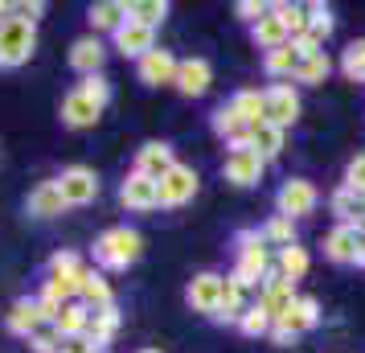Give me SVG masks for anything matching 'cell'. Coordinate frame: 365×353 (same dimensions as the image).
I'll list each match as a JSON object with an SVG mask.
<instances>
[{
	"label": "cell",
	"mask_w": 365,
	"mask_h": 353,
	"mask_svg": "<svg viewBox=\"0 0 365 353\" xmlns=\"http://www.w3.org/2000/svg\"><path fill=\"white\" fill-rule=\"evenodd\" d=\"M238 263H234V284L242 287H263V280L271 275V255H267V238L263 230H238Z\"/></svg>",
	"instance_id": "1"
},
{
	"label": "cell",
	"mask_w": 365,
	"mask_h": 353,
	"mask_svg": "<svg viewBox=\"0 0 365 353\" xmlns=\"http://www.w3.org/2000/svg\"><path fill=\"white\" fill-rule=\"evenodd\" d=\"M140 251H144V238H140V230H132V226H111V230H103V235L95 238V263H99L103 271L132 267L135 259H140Z\"/></svg>",
	"instance_id": "2"
},
{
	"label": "cell",
	"mask_w": 365,
	"mask_h": 353,
	"mask_svg": "<svg viewBox=\"0 0 365 353\" xmlns=\"http://www.w3.org/2000/svg\"><path fill=\"white\" fill-rule=\"evenodd\" d=\"M37 50V29L34 21L17 17L13 9H9V17L0 21V70H17L25 66Z\"/></svg>",
	"instance_id": "3"
},
{
	"label": "cell",
	"mask_w": 365,
	"mask_h": 353,
	"mask_svg": "<svg viewBox=\"0 0 365 353\" xmlns=\"http://www.w3.org/2000/svg\"><path fill=\"white\" fill-rule=\"evenodd\" d=\"M316 324H320V304H316L312 296H299V300L271 324V341H275V345H292L299 333H308Z\"/></svg>",
	"instance_id": "4"
},
{
	"label": "cell",
	"mask_w": 365,
	"mask_h": 353,
	"mask_svg": "<svg viewBox=\"0 0 365 353\" xmlns=\"http://www.w3.org/2000/svg\"><path fill=\"white\" fill-rule=\"evenodd\" d=\"M299 119V95L292 83H275L263 91V123H275V128H292Z\"/></svg>",
	"instance_id": "5"
},
{
	"label": "cell",
	"mask_w": 365,
	"mask_h": 353,
	"mask_svg": "<svg viewBox=\"0 0 365 353\" xmlns=\"http://www.w3.org/2000/svg\"><path fill=\"white\" fill-rule=\"evenodd\" d=\"M222 296H226V275H217V271H201L189 280L185 287V300L193 312H205V317H214L217 308H222Z\"/></svg>",
	"instance_id": "6"
},
{
	"label": "cell",
	"mask_w": 365,
	"mask_h": 353,
	"mask_svg": "<svg viewBox=\"0 0 365 353\" xmlns=\"http://www.w3.org/2000/svg\"><path fill=\"white\" fill-rule=\"evenodd\" d=\"M316 202H320V193H316L312 181H304V177H287L279 185V193H275V205H279L283 218H304V214H312Z\"/></svg>",
	"instance_id": "7"
},
{
	"label": "cell",
	"mask_w": 365,
	"mask_h": 353,
	"mask_svg": "<svg viewBox=\"0 0 365 353\" xmlns=\"http://www.w3.org/2000/svg\"><path fill=\"white\" fill-rule=\"evenodd\" d=\"M53 181H58V189H62L66 205H91L95 198H99V177H95V168H86V165L62 168Z\"/></svg>",
	"instance_id": "8"
},
{
	"label": "cell",
	"mask_w": 365,
	"mask_h": 353,
	"mask_svg": "<svg viewBox=\"0 0 365 353\" xmlns=\"http://www.w3.org/2000/svg\"><path fill=\"white\" fill-rule=\"evenodd\" d=\"M193 193H197V173H193V165H181V160H177V165L160 177V205H165V210H177V205L193 202Z\"/></svg>",
	"instance_id": "9"
},
{
	"label": "cell",
	"mask_w": 365,
	"mask_h": 353,
	"mask_svg": "<svg viewBox=\"0 0 365 353\" xmlns=\"http://www.w3.org/2000/svg\"><path fill=\"white\" fill-rule=\"evenodd\" d=\"M263 168H267V160L255 148H230V152H226L222 173H226V181H230V185L247 189V185H259V181H263Z\"/></svg>",
	"instance_id": "10"
},
{
	"label": "cell",
	"mask_w": 365,
	"mask_h": 353,
	"mask_svg": "<svg viewBox=\"0 0 365 353\" xmlns=\"http://www.w3.org/2000/svg\"><path fill=\"white\" fill-rule=\"evenodd\" d=\"M119 202L128 205V210H135V214H144V210H156L160 205V181H152V177H144V173H128L123 177V185H119Z\"/></svg>",
	"instance_id": "11"
},
{
	"label": "cell",
	"mask_w": 365,
	"mask_h": 353,
	"mask_svg": "<svg viewBox=\"0 0 365 353\" xmlns=\"http://www.w3.org/2000/svg\"><path fill=\"white\" fill-rule=\"evenodd\" d=\"M177 66H181V58H173L168 50L156 46L135 62V78L144 86H165V83H177Z\"/></svg>",
	"instance_id": "12"
},
{
	"label": "cell",
	"mask_w": 365,
	"mask_h": 353,
	"mask_svg": "<svg viewBox=\"0 0 365 353\" xmlns=\"http://www.w3.org/2000/svg\"><path fill=\"white\" fill-rule=\"evenodd\" d=\"M58 111H62V123H66V128H95L99 116H103V107L91 99V95H83L78 86L62 95V107H58Z\"/></svg>",
	"instance_id": "13"
},
{
	"label": "cell",
	"mask_w": 365,
	"mask_h": 353,
	"mask_svg": "<svg viewBox=\"0 0 365 353\" xmlns=\"http://www.w3.org/2000/svg\"><path fill=\"white\" fill-rule=\"evenodd\" d=\"M296 300H299V296H296V284H292V280H283L279 271L271 267V275H267L263 287H259V304H263L267 312H271V317L279 320V317H283V312H287V308H292Z\"/></svg>",
	"instance_id": "14"
},
{
	"label": "cell",
	"mask_w": 365,
	"mask_h": 353,
	"mask_svg": "<svg viewBox=\"0 0 365 353\" xmlns=\"http://www.w3.org/2000/svg\"><path fill=\"white\" fill-rule=\"evenodd\" d=\"M115 50L123 53V58H144L148 50H156V29H148V25H140V21H123L119 25V34H115Z\"/></svg>",
	"instance_id": "15"
},
{
	"label": "cell",
	"mask_w": 365,
	"mask_h": 353,
	"mask_svg": "<svg viewBox=\"0 0 365 353\" xmlns=\"http://www.w3.org/2000/svg\"><path fill=\"white\" fill-rule=\"evenodd\" d=\"M210 83H214V70H210L205 58H181V66H177V83H173L181 95L197 99V95L210 91Z\"/></svg>",
	"instance_id": "16"
},
{
	"label": "cell",
	"mask_w": 365,
	"mask_h": 353,
	"mask_svg": "<svg viewBox=\"0 0 365 353\" xmlns=\"http://www.w3.org/2000/svg\"><path fill=\"white\" fill-rule=\"evenodd\" d=\"M173 165H177V156H173V144H165V140H148L135 152V173H144L152 181H160Z\"/></svg>",
	"instance_id": "17"
},
{
	"label": "cell",
	"mask_w": 365,
	"mask_h": 353,
	"mask_svg": "<svg viewBox=\"0 0 365 353\" xmlns=\"http://www.w3.org/2000/svg\"><path fill=\"white\" fill-rule=\"evenodd\" d=\"M41 324H46V320H41L37 296H34V300H29V296H21V300H13V308H9V317H4V329H9L13 337H25V341H29V337H34L37 329H41Z\"/></svg>",
	"instance_id": "18"
},
{
	"label": "cell",
	"mask_w": 365,
	"mask_h": 353,
	"mask_svg": "<svg viewBox=\"0 0 365 353\" xmlns=\"http://www.w3.org/2000/svg\"><path fill=\"white\" fill-rule=\"evenodd\" d=\"M62 210H66V198H62L58 181H41L25 198V214H34V218H58Z\"/></svg>",
	"instance_id": "19"
},
{
	"label": "cell",
	"mask_w": 365,
	"mask_h": 353,
	"mask_svg": "<svg viewBox=\"0 0 365 353\" xmlns=\"http://www.w3.org/2000/svg\"><path fill=\"white\" fill-rule=\"evenodd\" d=\"M361 226H332L324 238V255L332 263H357V247H361Z\"/></svg>",
	"instance_id": "20"
},
{
	"label": "cell",
	"mask_w": 365,
	"mask_h": 353,
	"mask_svg": "<svg viewBox=\"0 0 365 353\" xmlns=\"http://www.w3.org/2000/svg\"><path fill=\"white\" fill-rule=\"evenodd\" d=\"M103 58H107V46H103L99 37H78L74 46H70V66L78 70V74H103Z\"/></svg>",
	"instance_id": "21"
},
{
	"label": "cell",
	"mask_w": 365,
	"mask_h": 353,
	"mask_svg": "<svg viewBox=\"0 0 365 353\" xmlns=\"http://www.w3.org/2000/svg\"><path fill=\"white\" fill-rule=\"evenodd\" d=\"M119 333V308L115 304H107V308H91V324H86V341L95 345V349H107Z\"/></svg>",
	"instance_id": "22"
},
{
	"label": "cell",
	"mask_w": 365,
	"mask_h": 353,
	"mask_svg": "<svg viewBox=\"0 0 365 353\" xmlns=\"http://www.w3.org/2000/svg\"><path fill=\"white\" fill-rule=\"evenodd\" d=\"M214 132L222 135L230 148H250V123L238 119V111H234L230 103H222L214 111Z\"/></svg>",
	"instance_id": "23"
},
{
	"label": "cell",
	"mask_w": 365,
	"mask_h": 353,
	"mask_svg": "<svg viewBox=\"0 0 365 353\" xmlns=\"http://www.w3.org/2000/svg\"><path fill=\"white\" fill-rule=\"evenodd\" d=\"M86 21H91L95 37H99V34H111V37H115L119 25L128 21V4H123V0H99V4H91Z\"/></svg>",
	"instance_id": "24"
},
{
	"label": "cell",
	"mask_w": 365,
	"mask_h": 353,
	"mask_svg": "<svg viewBox=\"0 0 365 353\" xmlns=\"http://www.w3.org/2000/svg\"><path fill=\"white\" fill-rule=\"evenodd\" d=\"M83 275L86 271H50V280L41 287V296L53 304H70L78 300V292H83Z\"/></svg>",
	"instance_id": "25"
},
{
	"label": "cell",
	"mask_w": 365,
	"mask_h": 353,
	"mask_svg": "<svg viewBox=\"0 0 365 353\" xmlns=\"http://www.w3.org/2000/svg\"><path fill=\"white\" fill-rule=\"evenodd\" d=\"M86 324H91V308H86L83 300H70L58 308V317H53V329H58V337L62 341H70V337H83Z\"/></svg>",
	"instance_id": "26"
},
{
	"label": "cell",
	"mask_w": 365,
	"mask_h": 353,
	"mask_svg": "<svg viewBox=\"0 0 365 353\" xmlns=\"http://www.w3.org/2000/svg\"><path fill=\"white\" fill-rule=\"evenodd\" d=\"M299 62H304V50H299L296 41H287V46H279V50H271L263 58V70L271 74V78H296Z\"/></svg>",
	"instance_id": "27"
},
{
	"label": "cell",
	"mask_w": 365,
	"mask_h": 353,
	"mask_svg": "<svg viewBox=\"0 0 365 353\" xmlns=\"http://www.w3.org/2000/svg\"><path fill=\"white\" fill-rule=\"evenodd\" d=\"M250 34H255V46H259V50H279V46H287V41H292V34H287V25H283L279 17H275V9H271V13H267L263 21H259V25H250Z\"/></svg>",
	"instance_id": "28"
},
{
	"label": "cell",
	"mask_w": 365,
	"mask_h": 353,
	"mask_svg": "<svg viewBox=\"0 0 365 353\" xmlns=\"http://www.w3.org/2000/svg\"><path fill=\"white\" fill-rule=\"evenodd\" d=\"M329 205H332V214L341 218V226H361V214H365V202H361V193H353V189H336L329 198Z\"/></svg>",
	"instance_id": "29"
},
{
	"label": "cell",
	"mask_w": 365,
	"mask_h": 353,
	"mask_svg": "<svg viewBox=\"0 0 365 353\" xmlns=\"http://www.w3.org/2000/svg\"><path fill=\"white\" fill-rule=\"evenodd\" d=\"M78 300H83L86 308H107V304H115V296H111V284L103 280V271L86 267V275H83V292H78Z\"/></svg>",
	"instance_id": "30"
},
{
	"label": "cell",
	"mask_w": 365,
	"mask_h": 353,
	"mask_svg": "<svg viewBox=\"0 0 365 353\" xmlns=\"http://www.w3.org/2000/svg\"><path fill=\"white\" fill-rule=\"evenodd\" d=\"M250 148L259 152L263 160H275L283 152V128H275V123H255L250 128Z\"/></svg>",
	"instance_id": "31"
},
{
	"label": "cell",
	"mask_w": 365,
	"mask_h": 353,
	"mask_svg": "<svg viewBox=\"0 0 365 353\" xmlns=\"http://www.w3.org/2000/svg\"><path fill=\"white\" fill-rule=\"evenodd\" d=\"M308 263H312V259H308V251H304L299 242L296 247H283V251L275 255V271H279L283 280H292V284L308 275Z\"/></svg>",
	"instance_id": "32"
},
{
	"label": "cell",
	"mask_w": 365,
	"mask_h": 353,
	"mask_svg": "<svg viewBox=\"0 0 365 353\" xmlns=\"http://www.w3.org/2000/svg\"><path fill=\"white\" fill-rule=\"evenodd\" d=\"M250 304H247V292L234 284L230 275H226V296H222V308L214 312V320H226V324H238L242 320V312H247Z\"/></svg>",
	"instance_id": "33"
},
{
	"label": "cell",
	"mask_w": 365,
	"mask_h": 353,
	"mask_svg": "<svg viewBox=\"0 0 365 353\" xmlns=\"http://www.w3.org/2000/svg\"><path fill=\"white\" fill-rule=\"evenodd\" d=\"M329 70H332V58H329L324 50L304 53V62H299V70H296V78H292V83H308V86H316V83H324V78H329Z\"/></svg>",
	"instance_id": "34"
},
{
	"label": "cell",
	"mask_w": 365,
	"mask_h": 353,
	"mask_svg": "<svg viewBox=\"0 0 365 353\" xmlns=\"http://www.w3.org/2000/svg\"><path fill=\"white\" fill-rule=\"evenodd\" d=\"M275 9V17L287 25V34H292V41H299V37H308V4H271Z\"/></svg>",
	"instance_id": "35"
},
{
	"label": "cell",
	"mask_w": 365,
	"mask_h": 353,
	"mask_svg": "<svg viewBox=\"0 0 365 353\" xmlns=\"http://www.w3.org/2000/svg\"><path fill=\"white\" fill-rule=\"evenodd\" d=\"M230 107L238 111L242 123H250V128L263 123V91H238V95L230 99Z\"/></svg>",
	"instance_id": "36"
},
{
	"label": "cell",
	"mask_w": 365,
	"mask_h": 353,
	"mask_svg": "<svg viewBox=\"0 0 365 353\" xmlns=\"http://www.w3.org/2000/svg\"><path fill=\"white\" fill-rule=\"evenodd\" d=\"M332 9L329 4H308V41H316V46H324L332 34Z\"/></svg>",
	"instance_id": "37"
},
{
	"label": "cell",
	"mask_w": 365,
	"mask_h": 353,
	"mask_svg": "<svg viewBox=\"0 0 365 353\" xmlns=\"http://www.w3.org/2000/svg\"><path fill=\"white\" fill-rule=\"evenodd\" d=\"M271 324H275V317H271L259 300L250 304L247 312H242V320H238V329H242L247 337H271Z\"/></svg>",
	"instance_id": "38"
},
{
	"label": "cell",
	"mask_w": 365,
	"mask_h": 353,
	"mask_svg": "<svg viewBox=\"0 0 365 353\" xmlns=\"http://www.w3.org/2000/svg\"><path fill=\"white\" fill-rule=\"evenodd\" d=\"M128 17L140 21V25H148V29H156V25L168 17V4L165 0H132V4H128Z\"/></svg>",
	"instance_id": "39"
},
{
	"label": "cell",
	"mask_w": 365,
	"mask_h": 353,
	"mask_svg": "<svg viewBox=\"0 0 365 353\" xmlns=\"http://www.w3.org/2000/svg\"><path fill=\"white\" fill-rule=\"evenodd\" d=\"M263 238H267V247H296V222L292 218H283V214H275V218L263 226Z\"/></svg>",
	"instance_id": "40"
},
{
	"label": "cell",
	"mask_w": 365,
	"mask_h": 353,
	"mask_svg": "<svg viewBox=\"0 0 365 353\" xmlns=\"http://www.w3.org/2000/svg\"><path fill=\"white\" fill-rule=\"evenodd\" d=\"M341 70H345L349 78L365 83V37H361V41H353V46L345 50V58H341Z\"/></svg>",
	"instance_id": "41"
},
{
	"label": "cell",
	"mask_w": 365,
	"mask_h": 353,
	"mask_svg": "<svg viewBox=\"0 0 365 353\" xmlns=\"http://www.w3.org/2000/svg\"><path fill=\"white\" fill-rule=\"evenodd\" d=\"M29 349H34V353H58V349H62V337H58V329H53V324H41V329L29 337Z\"/></svg>",
	"instance_id": "42"
},
{
	"label": "cell",
	"mask_w": 365,
	"mask_h": 353,
	"mask_svg": "<svg viewBox=\"0 0 365 353\" xmlns=\"http://www.w3.org/2000/svg\"><path fill=\"white\" fill-rule=\"evenodd\" d=\"M78 91H83V95H91L99 107H107V99H111V83H107L103 74H86L83 83H78Z\"/></svg>",
	"instance_id": "43"
},
{
	"label": "cell",
	"mask_w": 365,
	"mask_h": 353,
	"mask_svg": "<svg viewBox=\"0 0 365 353\" xmlns=\"http://www.w3.org/2000/svg\"><path fill=\"white\" fill-rule=\"evenodd\" d=\"M345 189H353V193H365V152H357V156L349 160V168H345Z\"/></svg>",
	"instance_id": "44"
},
{
	"label": "cell",
	"mask_w": 365,
	"mask_h": 353,
	"mask_svg": "<svg viewBox=\"0 0 365 353\" xmlns=\"http://www.w3.org/2000/svg\"><path fill=\"white\" fill-rule=\"evenodd\" d=\"M234 13H238L242 21H250V25H259V21L271 13V4H263V0H238V4H234Z\"/></svg>",
	"instance_id": "45"
},
{
	"label": "cell",
	"mask_w": 365,
	"mask_h": 353,
	"mask_svg": "<svg viewBox=\"0 0 365 353\" xmlns=\"http://www.w3.org/2000/svg\"><path fill=\"white\" fill-rule=\"evenodd\" d=\"M50 271H86V267H83V259H78L74 251H58L50 259Z\"/></svg>",
	"instance_id": "46"
},
{
	"label": "cell",
	"mask_w": 365,
	"mask_h": 353,
	"mask_svg": "<svg viewBox=\"0 0 365 353\" xmlns=\"http://www.w3.org/2000/svg\"><path fill=\"white\" fill-rule=\"evenodd\" d=\"M9 9H13L17 17H25V21H37L41 13H46V4H41V0H34V4H29V0H21V4H9Z\"/></svg>",
	"instance_id": "47"
},
{
	"label": "cell",
	"mask_w": 365,
	"mask_h": 353,
	"mask_svg": "<svg viewBox=\"0 0 365 353\" xmlns=\"http://www.w3.org/2000/svg\"><path fill=\"white\" fill-rule=\"evenodd\" d=\"M58 353H107V349H95L86 337H70V341H62V349Z\"/></svg>",
	"instance_id": "48"
},
{
	"label": "cell",
	"mask_w": 365,
	"mask_h": 353,
	"mask_svg": "<svg viewBox=\"0 0 365 353\" xmlns=\"http://www.w3.org/2000/svg\"><path fill=\"white\" fill-rule=\"evenodd\" d=\"M357 267H365V235H361V247H357Z\"/></svg>",
	"instance_id": "49"
},
{
	"label": "cell",
	"mask_w": 365,
	"mask_h": 353,
	"mask_svg": "<svg viewBox=\"0 0 365 353\" xmlns=\"http://www.w3.org/2000/svg\"><path fill=\"white\" fill-rule=\"evenodd\" d=\"M9 17V4H4V0H0V21Z\"/></svg>",
	"instance_id": "50"
},
{
	"label": "cell",
	"mask_w": 365,
	"mask_h": 353,
	"mask_svg": "<svg viewBox=\"0 0 365 353\" xmlns=\"http://www.w3.org/2000/svg\"><path fill=\"white\" fill-rule=\"evenodd\" d=\"M140 353H160V349H140Z\"/></svg>",
	"instance_id": "51"
}]
</instances>
